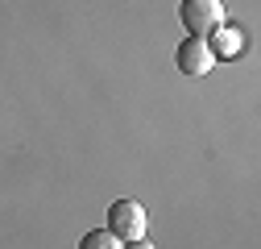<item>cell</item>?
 <instances>
[{
  "label": "cell",
  "instance_id": "cell-1",
  "mask_svg": "<svg viewBox=\"0 0 261 249\" xmlns=\"http://www.w3.org/2000/svg\"><path fill=\"white\" fill-rule=\"evenodd\" d=\"M178 21L187 25L191 38H207L216 25H224V5L220 0H182L178 5Z\"/></svg>",
  "mask_w": 261,
  "mask_h": 249
},
{
  "label": "cell",
  "instance_id": "cell-2",
  "mask_svg": "<svg viewBox=\"0 0 261 249\" xmlns=\"http://www.w3.org/2000/svg\"><path fill=\"white\" fill-rule=\"evenodd\" d=\"M116 241H137L145 237V208L137 200H116L108 208V225H104Z\"/></svg>",
  "mask_w": 261,
  "mask_h": 249
},
{
  "label": "cell",
  "instance_id": "cell-3",
  "mask_svg": "<svg viewBox=\"0 0 261 249\" xmlns=\"http://www.w3.org/2000/svg\"><path fill=\"white\" fill-rule=\"evenodd\" d=\"M174 58H178V71H182V75H191V79H199V75H207V71L216 67V54H212L207 38H191V34L178 42Z\"/></svg>",
  "mask_w": 261,
  "mask_h": 249
},
{
  "label": "cell",
  "instance_id": "cell-4",
  "mask_svg": "<svg viewBox=\"0 0 261 249\" xmlns=\"http://www.w3.org/2000/svg\"><path fill=\"white\" fill-rule=\"evenodd\" d=\"M207 38H212L207 46H212V54H216V58H237V54H241V34H237L232 25H216Z\"/></svg>",
  "mask_w": 261,
  "mask_h": 249
},
{
  "label": "cell",
  "instance_id": "cell-5",
  "mask_svg": "<svg viewBox=\"0 0 261 249\" xmlns=\"http://www.w3.org/2000/svg\"><path fill=\"white\" fill-rule=\"evenodd\" d=\"M79 249H120V241H116L108 229H91V233H83Z\"/></svg>",
  "mask_w": 261,
  "mask_h": 249
},
{
  "label": "cell",
  "instance_id": "cell-6",
  "mask_svg": "<svg viewBox=\"0 0 261 249\" xmlns=\"http://www.w3.org/2000/svg\"><path fill=\"white\" fill-rule=\"evenodd\" d=\"M120 249H153V245H149V241H145V237H137V241H124V245H120Z\"/></svg>",
  "mask_w": 261,
  "mask_h": 249
}]
</instances>
